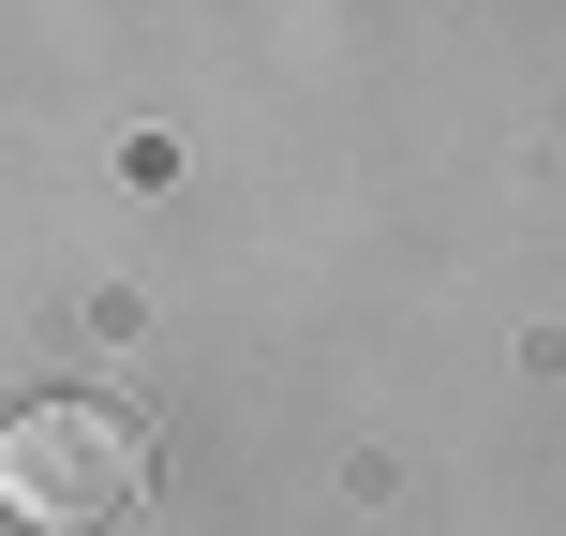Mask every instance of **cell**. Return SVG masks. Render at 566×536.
Here are the masks:
<instances>
[{"mask_svg": "<svg viewBox=\"0 0 566 536\" xmlns=\"http://www.w3.org/2000/svg\"><path fill=\"white\" fill-rule=\"evenodd\" d=\"M0 507L30 536H90L119 507H149V418L105 388H45L15 432H0Z\"/></svg>", "mask_w": 566, "mask_h": 536, "instance_id": "1", "label": "cell"}]
</instances>
